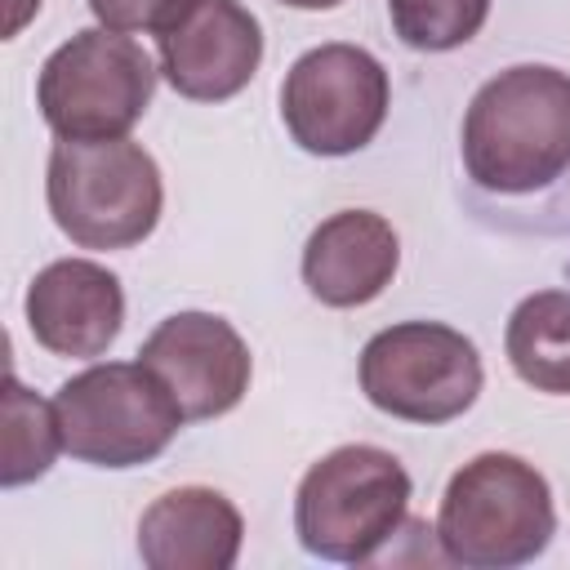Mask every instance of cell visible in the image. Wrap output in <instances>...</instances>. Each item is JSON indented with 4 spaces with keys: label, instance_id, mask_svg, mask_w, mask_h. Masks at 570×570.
Segmentation results:
<instances>
[{
    "label": "cell",
    "instance_id": "obj_1",
    "mask_svg": "<svg viewBox=\"0 0 570 570\" xmlns=\"http://www.w3.org/2000/svg\"><path fill=\"white\" fill-rule=\"evenodd\" d=\"M463 165L499 196L539 191L570 169V76L521 62L490 76L463 116Z\"/></svg>",
    "mask_w": 570,
    "mask_h": 570
},
{
    "label": "cell",
    "instance_id": "obj_2",
    "mask_svg": "<svg viewBox=\"0 0 570 570\" xmlns=\"http://www.w3.org/2000/svg\"><path fill=\"white\" fill-rule=\"evenodd\" d=\"M432 534L450 566H468V570L525 566L557 534L552 490L534 463L503 450H485L450 476Z\"/></svg>",
    "mask_w": 570,
    "mask_h": 570
},
{
    "label": "cell",
    "instance_id": "obj_3",
    "mask_svg": "<svg viewBox=\"0 0 570 570\" xmlns=\"http://www.w3.org/2000/svg\"><path fill=\"white\" fill-rule=\"evenodd\" d=\"M45 196L58 232L80 249H129L147 240L165 205L151 151L129 138H58L45 169Z\"/></svg>",
    "mask_w": 570,
    "mask_h": 570
},
{
    "label": "cell",
    "instance_id": "obj_4",
    "mask_svg": "<svg viewBox=\"0 0 570 570\" xmlns=\"http://www.w3.org/2000/svg\"><path fill=\"white\" fill-rule=\"evenodd\" d=\"M410 472L392 450L338 445L307 468L294 494L298 543L321 561L370 566L405 530Z\"/></svg>",
    "mask_w": 570,
    "mask_h": 570
},
{
    "label": "cell",
    "instance_id": "obj_5",
    "mask_svg": "<svg viewBox=\"0 0 570 570\" xmlns=\"http://www.w3.org/2000/svg\"><path fill=\"white\" fill-rule=\"evenodd\" d=\"M62 450L94 468H138L165 454L187 423L165 379L142 361H107L67 379L53 396Z\"/></svg>",
    "mask_w": 570,
    "mask_h": 570
},
{
    "label": "cell",
    "instance_id": "obj_6",
    "mask_svg": "<svg viewBox=\"0 0 570 570\" xmlns=\"http://www.w3.org/2000/svg\"><path fill=\"white\" fill-rule=\"evenodd\" d=\"M156 94V62L120 31L85 27L58 45L36 80V102L58 138H125Z\"/></svg>",
    "mask_w": 570,
    "mask_h": 570
},
{
    "label": "cell",
    "instance_id": "obj_7",
    "mask_svg": "<svg viewBox=\"0 0 570 570\" xmlns=\"http://www.w3.org/2000/svg\"><path fill=\"white\" fill-rule=\"evenodd\" d=\"M481 356L468 334L441 321H401L361 352V392L374 410L405 423H450L481 392Z\"/></svg>",
    "mask_w": 570,
    "mask_h": 570
},
{
    "label": "cell",
    "instance_id": "obj_8",
    "mask_svg": "<svg viewBox=\"0 0 570 570\" xmlns=\"http://www.w3.org/2000/svg\"><path fill=\"white\" fill-rule=\"evenodd\" d=\"M392 85L383 62L361 45L307 49L281 85V120L312 156H352L387 120Z\"/></svg>",
    "mask_w": 570,
    "mask_h": 570
},
{
    "label": "cell",
    "instance_id": "obj_9",
    "mask_svg": "<svg viewBox=\"0 0 570 570\" xmlns=\"http://www.w3.org/2000/svg\"><path fill=\"white\" fill-rule=\"evenodd\" d=\"M138 361L165 379L187 419H218L236 410L254 370L245 338L214 312L165 316L138 347Z\"/></svg>",
    "mask_w": 570,
    "mask_h": 570
},
{
    "label": "cell",
    "instance_id": "obj_10",
    "mask_svg": "<svg viewBox=\"0 0 570 570\" xmlns=\"http://www.w3.org/2000/svg\"><path fill=\"white\" fill-rule=\"evenodd\" d=\"M156 49L174 94L191 102H227L258 71L263 31L240 0H191L178 22L156 36Z\"/></svg>",
    "mask_w": 570,
    "mask_h": 570
},
{
    "label": "cell",
    "instance_id": "obj_11",
    "mask_svg": "<svg viewBox=\"0 0 570 570\" xmlns=\"http://www.w3.org/2000/svg\"><path fill=\"white\" fill-rule=\"evenodd\" d=\"M31 338L53 356H102L125 325V289L116 272L89 258H58L27 285Z\"/></svg>",
    "mask_w": 570,
    "mask_h": 570
},
{
    "label": "cell",
    "instance_id": "obj_12",
    "mask_svg": "<svg viewBox=\"0 0 570 570\" xmlns=\"http://www.w3.org/2000/svg\"><path fill=\"white\" fill-rule=\"evenodd\" d=\"M396 263L401 240L383 214L338 209L303 245V285L325 307H361L392 285Z\"/></svg>",
    "mask_w": 570,
    "mask_h": 570
},
{
    "label": "cell",
    "instance_id": "obj_13",
    "mask_svg": "<svg viewBox=\"0 0 570 570\" xmlns=\"http://www.w3.org/2000/svg\"><path fill=\"white\" fill-rule=\"evenodd\" d=\"M240 539L236 503L209 485H178L138 521V557L151 570H232Z\"/></svg>",
    "mask_w": 570,
    "mask_h": 570
},
{
    "label": "cell",
    "instance_id": "obj_14",
    "mask_svg": "<svg viewBox=\"0 0 570 570\" xmlns=\"http://www.w3.org/2000/svg\"><path fill=\"white\" fill-rule=\"evenodd\" d=\"M503 347L521 383L570 396V289H539L521 298L508 316Z\"/></svg>",
    "mask_w": 570,
    "mask_h": 570
},
{
    "label": "cell",
    "instance_id": "obj_15",
    "mask_svg": "<svg viewBox=\"0 0 570 570\" xmlns=\"http://www.w3.org/2000/svg\"><path fill=\"white\" fill-rule=\"evenodd\" d=\"M62 450V428L53 401H40L18 383L4 379V428H0V485H27L53 468Z\"/></svg>",
    "mask_w": 570,
    "mask_h": 570
},
{
    "label": "cell",
    "instance_id": "obj_16",
    "mask_svg": "<svg viewBox=\"0 0 570 570\" xmlns=\"http://www.w3.org/2000/svg\"><path fill=\"white\" fill-rule=\"evenodd\" d=\"M387 18L401 45L423 53H445L468 45L485 27L490 0H387Z\"/></svg>",
    "mask_w": 570,
    "mask_h": 570
},
{
    "label": "cell",
    "instance_id": "obj_17",
    "mask_svg": "<svg viewBox=\"0 0 570 570\" xmlns=\"http://www.w3.org/2000/svg\"><path fill=\"white\" fill-rule=\"evenodd\" d=\"M187 4H191V0H89L98 27L120 31V36H134V31L160 36L165 27L178 22V13H183Z\"/></svg>",
    "mask_w": 570,
    "mask_h": 570
},
{
    "label": "cell",
    "instance_id": "obj_18",
    "mask_svg": "<svg viewBox=\"0 0 570 570\" xmlns=\"http://www.w3.org/2000/svg\"><path fill=\"white\" fill-rule=\"evenodd\" d=\"M281 4H289V9H334L343 0H281Z\"/></svg>",
    "mask_w": 570,
    "mask_h": 570
}]
</instances>
